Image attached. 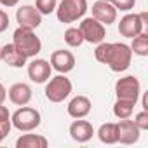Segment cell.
I'll use <instances>...</instances> for the list:
<instances>
[{
	"label": "cell",
	"mask_w": 148,
	"mask_h": 148,
	"mask_svg": "<svg viewBox=\"0 0 148 148\" xmlns=\"http://www.w3.org/2000/svg\"><path fill=\"white\" fill-rule=\"evenodd\" d=\"M18 148H47L49 141L42 134H23L16 141Z\"/></svg>",
	"instance_id": "18"
},
{
	"label": "cell",
	"mask_w": 148,
	"mask_h": 148,
	"mask_svg": "<svg viewBox=\"0 0 148 148\" xmlns=\"http://www.w3.org/2000/svg\"><path fill=\"white\" fill-rule=\"evenodd\" d=\"M103 2H110V0H103Z\"/></svg>",
	"instance_id": "33"
},
{
	"label": "cell",
	"mask_w": 148,
	"mask_h": 148,
	"mask_svg": "<svg viewBox=\"0 0 148 148\" xmlns=\"http://www.w3.org/2000/svg\"><path fill=\"white\" fill-rule=\"evenodd\" d=\"M0 127H2L5 132H11V113L7 110V106H4V103H0Z\"/></svg>",
	"instance_id": "24"
},
{
	"label": "cell",
	"mask_w": 148,
	"mask_h": 148,
	"mask_svg": "<svg viewBox=\"0 0 148 148\" xmlns=\"http://www.w3.org/2000/svg\"><path fill=\"white\" fill-rule=\"evenodd\" d=\"M98 138L101 143L105 145H115L119 143V131H117V124L113 122H106L98 129Z\"/></svg>",
	"instance_id": "19"
},
{
	"label": "cell",
	"mask_w": 148,
	"mask_h": 148,
	"mask_svg": "<svg viewBox=\"0 0 148 148\" xmlns=\"http://www.w3.org/2000/svg\"><path fill=\"white\" fill-rule=\"evenodd\" d=\"M92 103L87 96H75L70 103H68V115L73 119H84L91 113Z\"/></svg>",
	"instance_id": "15"
},
{
	"label": "cell",
	"mask_w": 148,
	"mask_h": 148,
	"mask_svg": "<svg viewBox=\"0 0 148 148\" xmlns=\"http://www.w3.org/2000/svg\"><path fill=\"white\" fill-rule=\"evenodd\" d=\"M87 12V0H61L56 7V16L61 23H73Z\"/></svg>",
	"instance_id": "4"
},
{
	"label": "cell",
	"mask_w": 148,
	"mask_h": 148,
	"mask_svg": "<svg viewBox=\"0 0 148 148\" xmlns=\"http://www.w3.org/2000/svg\"><path fill=\"white\" fill-rule=\"evenodd\" d=\"M7 134H9V132H5V131H4L2 127H0V143H2V141H4V138H5Z\"/></svg>",
	"instance_id": "31"
},
{
	"label": "cell",
	"mask_w": 148,
	"mask_h": 148,
	"mask_svg": "<svg viewBox=\"0 0 148 148\" xmlns=\"http://www.w3.org/2000/svg\"><path fill=\"white\" fill-rule=\"evenodd\" d=\"M94 58L96 61L106 64L112 71L120 73L125 71L131 66V59H132V51L127 44H120V42H101L96 45L94 51Z\"/></svg>",
	"instance_id": "1"
},
{
	"label": "cell",
	"mask_w": 148,
	"mask_h": 148,
	"mask_svg": "<svg viewBox=\"0 0 148 148\" xmlns=\"http://www.w3.org/2000/svg\"><path fill=\"white\" fill-rule=\"evenodd\" d=\"M7 96H9L11 103H14L18 106H25V105H28L32 101V96L33 94H32L30 86H26L23 82H18V84L11 86V89L7 91Z\"/></svg>",
	"instance_id": "16"
},
{
	"label": "cell",
	"mask_w": 148,
	"mask_h": 148,
	"mask_svg": "<svg viewBox=\"0 0 148 148\" xmlns=\"http://www.w3.org/2000/svg\"><path fill=\"white\" fill-rule=\"evenodd\" d=\"M143 110H146V112H148V98H146V94L143 96Z\"/></svg>",
	"instance_id": "30"
},
{
	"label": "cell",
	"mask_w": 148,
	"mask_h": 148,
	"mask_svg": "<svg viewBox=\"0 0 148 148\" xmlns=\"http://www.w3.org/2000/svg\"><path fill=\"white\" fill-rule=\"evenodd\" d=\"M71 80L64 77V73H59V75L52 77L47 86H45V98L51 103H61L64 101L70 94H71Z\"/></svg>",
	"instance_id": "5"
},
{
	"label": "cell",
	"mask_w": 148,
	"mask_h": 148,
	"mask_svg": "<svg viewBox=\"0 0 148 148\" xmlns=\"http://www.w3.org/2000/svg\"><path fill=\"white\" fill-rule=\"evenodd\" d=\"M12 44L26 58H33V56H37L42 51V42L35 35V32L28 30V28H21V26L12 33Z\"/></svg>",
	"instance_id": "2"
},
{
	"label": "cell",
	"mask_w": 148,
	"mask_h": 148,
	"mask_svg": "<svg viewBox=\"0 0 148 148\" xmlns=\"http://www.w3.org/2000/svg\"><path fill=\"white\" fill-rule=\"evenodd\" d=\"M110 2L117 11H125V12L136 5V0H110Z\"/></svg>",
	"instance_id": "25"
},
{
	"label": "cell",
	"mask_w": 148,
	"mask_h": 148,
	"mask_svg": "<svg viewBox=\"0 0 148 148\" xmlns=\"http://www.w3.org/2000/svg\"><path fill=\"white\" fill-rule=\"evenodd\" d=\"M146 19H148L146 12H141V14H125L120 19V23H119V33L122 37L134 38L136 35H139L141 32H145V26L148 23Z\"/></svg>",
	"instance_id": "6"
},
{
	"label": "cell",
	"mask_w": 148,
	"mask_h": 148,
	"mask_svg": "<svg viewBox=\"0 0 148 148\" xmlns=\"http://www.w3.org/2000/svg\"><path fill=\"white\" fill-rule=\"evenodd\" d=\"M134 124L139 127V131H148V112L143 110L134 117Z\"/></svg>",
	"instance_id": "26"
},
{
	"label": "cell",
	"mask_w": 148,
	"mask_h": 148,
	"mask_svg": "<svg viewBox=\"0 0 148 148\" xmlns=\"http://www.w3.org/2000/svg\"><path fill=\"white\" fill-rule=\"evenodd\" d=\"M35 7H37V11H38L42 16H45V14H51V12L56 11L58 0H37V2H35Z\"/></svg>",
	"instance_id": "23"
},
{
	"label": "cell",
	"mask_w": 148,
	"mask_h": 148,
	"mask_svg": "<svg viewBox=\"0 0 148 148\" xmlns=\"http://www.w3.org/2000/svg\"><path fill=\"white\" fill-rule=\"evenodd\" d=\"M70 136H71L73 141H77V143H87L94 136V127H92L91 122L77 119V120H73L71 125H70Z\"/></svg>",
	"instance_id": "14"
},
{
	"label": "cell",
	"mask_w": 148,
	"mask_h": 148,
	"mask_svg": "<svg viewBox=\"0 0 148 148\" xmlns=\"http://www.w3.org/2000/svg\"><path fill=\"white\" fill-rule=\"evenodd\" d=\"M115 94H117V99H129L138 103L141 96V84L134 75L122 77L115 84Z\"/></svg>",
	"instance_id": "7"
},
{
	"label": "cell",
	"mask_w": 148,
	"mask_h": 148,
	"mask_svg": "<svg viewBox=\"0 0 148 148\" xmlns=\"http://www.w3.org/2000/svg\"><path fill=\"white\" fill-rule=\"evenodd\" d=\"M26 56L14 45V44H5L2 47V61L7 63L12 68H21L26 64Z\"/></svg>",
	"instance_id": "17"
},
{
	"label": "cell",
	"mask_w": 148,
	"mask_h": 148,
	"mask_svg": "<svg viewBox=\"0 0 148 148\" xmlns=\"http://www.w3.org/2000/svg\"><path fill=\"white\" fill-rule=\"evenodd\" d=\"M0 61H2V47H0Z\"/></svg>",
	"instance_id": "32"
},
{
	"label": "cell",
	"mask_w": 148,
	"mask_h": 148,
	"mask_svg": "<svg viewBox=\"0 0 148 148\" xmlns=\"http://www.w3.org/2000/svg\"><path fill=\"white\" fill-rule=\"evenodd\" d=\"M117 131H119V143L122 145H134L139 139V127L134 124V120L129 119H120L117 124Z\"/></svg>",
	"instance_id": "10"
},
{
	"label": "cell",
	"mask_w": 148,
	"mask_h": 148,
	"mask_svg": "<svg viewBox=\"0 0 148 148\" xmlns=\"http://www.w3.org/2000/svg\"><path fill=\"white\" fill-rule=\"evenodd\" d=\"M16 19H18V23H19L21 28L35 30V28H38L40 23H42V14L37 11L35 5H23V7L18 9Z\"/></svg>",
	"instance_id": "9"
},
{
	"label": "cell",
	"mask_w": 148,
	"mask_h": 148,
	"mask_svg": "<svg viewBox=\"0 0 148 148\" xmlns=\"http://www.w3.org/2000/svg\"><path fill=\"white\" fill-rule=\"evenodd\" d=\"M7 28H9V16L5 11L0 9V33H4Z\"/></svg>",
	"instance_id": "27"
},
{
	"label": "cell",
	"mask_w": 148,
	"mask_h": 148,
	"mask_svg": "<svg viewBox=\"0 0 148 148\" xmlns=\"http://www.w3.org/2000/svg\"><path fill=\"white\" fill-rule=\"evenodd\" d=\"M129 47L138 56H148V33L146 32H141L139 35H136L132 38V44Z\"/></svg>",
	"instance_id": "21"
},
{
	"label": "cell",
	"mask_w": 148,
	"mask_h": 148,
	"mask_svg": "<svg viewBox=\"0 0 148 148\" xmlns=\"http://www.w3.org/2000/svg\"><path fill=\"white\" fill-rule=\"evenodd\" d=\"M134 106L136 103L134 101H129V99H117L115 105H113V115L117 119H129L134 112Z\"/></svg>",
	"instance_id": "20"
},
{
	"label": "cell",
	"mask_w": 148,
	"mask_h": 148,
	"mask_svg": "<svg viewBox=\"0 0 148 148\" xmlns=\"http://www.w3.org/2000/svg\"><path fill=\"white\" fill-rule=\"evenodd\" d=\"M42 122V117H40V112L35 110V108H30V106H21L18 108L12 115H11V124L12 127H16L18 131L21 132H30L33 129H37Z\"/></svg>",
	"instance_id": "3"
},
{
	"label": "cell",
	"mask_w": 148,
	"mask_h": 148,
	"mask_svg": "<svg viewBox=\"0 0 148 148\" xmlns=\"http://www.w3.org/2000/svg\"><path fill=\"white\" fill-rule=\"evenodd\" d=\"M92 18L98 19L103 25H112L117 21V9L112 5V2H103V0H98V2L92 4Z\"/></svg>",
	"instance_id": "13"
},
{
	"label": "cell",
	"mask_w": 148,
	"mask_h": 148,
	"mask_svg": "<svg viewBox=\"0 0 148 148\" xmlns=\"http://www.w3.org/2000/svg\"><path fill=\"white\" fill-rule=\"evenodd\" d=\"M19 2L21 0H0V4H2L4 7H16Z\"/></svg>",
	"instance_id": "28"
},
{
	"label": "cell",
	"mask_w": 148,
	"mask_h": 148,
	"mask_svg": "<svg viewBox=\"0 0 148 148\" xmlns=\"http://www.w3.org/2000/svg\"><path fill=\"white\" fill-rule=\"evenodd\" d=\"M7 98V89L4 87V84H0V103H4Z\"/></svg>",
	"instance_id": "29"
},
{
	"label": "cell",
	"mask_w": 148,
	"mask_h": 148,
	"mask_svg": "<svg viewBox=\"0 0 148 148\" xmlns=\"http://www.w3.org/2000/svg\"><path fill=\"white\" fill-rule=\"evenodd\" d=\"M64 42L70 47H80L84 44V37H82L79 28H68L64 32Z\"/></svg>",
	"instance_id": "22"
},
{
	"label": "cell",
	"mask_w": 148,
	"mask_h": 148,
	"mask_svg": "<svg viewBox=\"0 0 148 148\" xmlns=\"http://www.w3.org/2000/svg\"><path fill=\"white\" fill-rule=\"evenodd\" d=\"M51 66L58 73H68V71H71L75 68V56H73L70 51L58 49L51 56Z\"/></svg>",
	"instance_id": "12"
},
{
	"label": "cell",
	"mask_w": 148,
	"mask_h": 148,
	"mask_svg": "<svg viewBox=\"0 0 148 148\" xmlns=\"http://www.w3.org/2000/svg\"><path fill=\"white\" fill-rule=\"evenodd\" d=\"M51 63L45 59H33L28 64V77L32 79V82L35 84H44L51 79Z\"/></svg>",
	"instance_id": "11"
},
{
	"label": "cell",
	"mask_w": 148,
	"mask_h": 148,
	"mask_svg": "<svg viewBox=\"0 0 148 148\" xmlns=\"http://www.w3.org/2000/svg\"><path fill=\"white\" fill-rule=\"evenodd\" d=\"M79 30L84 37V42H89V44H101L106 37V30H105V25L99 23L98 19H94L92 16L91 18H86L82 19V23L79 25Z\"/></svg>",
	"instance_id": "8"
}]
</instances>
